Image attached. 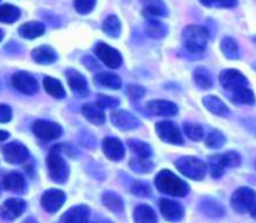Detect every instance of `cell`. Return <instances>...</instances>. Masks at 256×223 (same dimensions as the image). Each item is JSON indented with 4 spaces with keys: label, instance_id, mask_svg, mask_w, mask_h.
<instances>
[{
    "label": "cell",
    "instance_id": "6da1fadb",
    "mask_svg": "<svg viewBox=\"0 0 256 223\" xmlns=\"http://www.w3.org/2000/svg\"><path fill=\"white\" fill-rule=\"evenodd\" d=\"M154 184L158 188V190L160 194L170 195V196H176V198H183L189 194V184L186 182H183L182 178H178L174 172L171 171H160L156 176Z\"/></svg>",
    "mask_w": 256,
    "mask_h": 223
},
{
    "label": "cell",
    "instance_id": "7a4b0ae2",
    "mask_svg": "<svg viewBox=\"0 0 256 223\" xmlns=\"http://www.w3.org/2000/svg\"><path fill=\"white\" fill-rule=\"evenodd\" d=\"M208 39H210V33L202 26H188L183 30L184 48L190 54H202L207 48Z\"/></svg>",
    "mask_w": 256,
    "mask_h": 223
},
{
    "label": "cell",
    "instance_id": "3957f363",
    "mask_svg": "<svg viewBox=\"0 0 256 223\" xmlns=\"http://www.w3.org/2000/svg\"><path fill=\"white\" fill-rule=\"evenodd\" d=\"M46 166H48V172L50 177L57 182V183H64L69 177V168L66 160L63 159L62 153H60V146L54 147L51 150V153L46 158Z\"/></svg>",
    "mask_w": 256,
    "mask_h": 223
},
{
    "label": "cell",
    "instance_id": "277c9868",
    "mask_svg": "<svg viewBox=\"0 0 256 223\" xmlns=\"http://www.w3.org/2000/svg\"><path fill=\"white\" fill-rule=\"evenodd\" d=\"M176 166L178 168V171L192 178V180H202L207 174V165L196 159V158H190V156H186V158H180L176 160Z\"/></svg>",
    "mask_w": 256,
    "mask_h": 223
},
{
    "label": "cell",
    "instance_id": "5b68a950",
    "mask_svg": "<svg viewBox=\"0 0 256 223\" xmlns=\"http://www.w3.org/2000/svg\"><path fill=\"white\" fill-rule=\"evenodd\" d=\"M256 192L250 188H240L234 192L231 198V206L237 213H246L255 206Z\"/></svg>",
    "mask_w": 256,
    "mask_h": 223
},
{
    "label": "cell",
    "instance_id": "8992f818",
    "mask_svg": "<svg viewBox=\"0 0 256 223\" xmlns=\"http://www.w3.org/2000/svg\"><path fill=\"white\" fill-rule=\"evenodd\" d=\"M94 54L98 56V58H99L105 66H108V68H111V69H117V68H120L122 63H123L122 54H120L116 48L106 45L105 42L96 44V46H94Z\"/></svg>",
    "mask_w": 256,
    "mask_h": 223
},
{
    "label": "cell",
    "instance_id": "52a82bcc",
    "mask_svg": "<svg viewBox=\"0 0 256 223\" xmlns=\"http://www.w3.org/2000/svg\"><path fill=\"white\" fill-rule=\"evenodd\" d=\"M33 134L44 140V141H52L62 136L63 130L60 128V124L54 123V122H48V120H36L33 123Z\"/></svg>",
    "mask_w": 256,
    "mask_h": 223
},
{
    "label": "cell",
    "instance_id": "ba28073f",
    "mask_svg": "<svg viewBox=\"0 0 256 223\" xmlns=\"http://www.w3.org/2000/svg\"><path fill=\"white\" fill-rule=\"evenodd\" d=\"M156 132L159 138L168 144L182 146L183 144V135L178 129V126L172 122H160L156 124Z\"/></svg>",
    "mask_w": 256,
    "mask_h": 223
},
{
    "label": "cell",
    "instance_id": "9c48e42d",
    "mask_svg": "<svg viewBox=\"0 0 256 223\" xmlns=\"http://www.w3.org/2000/svg\"><path fill=\"white\" fill-rule=\"evenodd\" d=\"M220 80V84L224 86V88L226 90H231V92H236L238 88H243V87H248V78L236 70V69H226L220 74L219 76Z\"/></svg>",
    "mask_w": 256,
    "mask_h": 223
},
{
    "label": "cell",
    "instance_id": "30bf717a",
    "mask_svg": "<svg viewBox=\"0 0 256 223\" xmlns=\"http://www.w3.org/2000/svg\"><path fill=\"white\" fill-rule=\"evenodd\" d=\"M24 210H26V202L22 200L10 198L4 201L3 206L0 207V219L6 222H14L24 213Z\"/></svg>",
    "mask_w": 256,
    "mask_h": 223
},
{
    "label": "cell",
    "instance_id": "8fae6325",
    "mask_svg": "<svg viewBox=\"0 0 256 223\" xmlns=\"http://www.w3.org/2000/svg\"><path fill=\"white\" fill-rule=\"evenodd\" d=\"M64 201H66V195H64V192H62L58 189H50V190L44 192V195L40 198L42 207L48 213H56L57 210H60L62 206L64 204Z\"/></svg>",
    "mask_w": 256,
    "mask_h": 223
},
{
    "label": "cell",
    "instance_id": "7c38bea8",
    "mask_svg": "<svg viewBox=\"0 0 256 223\" xmlns=\"http://www.w3.org/2000/svg\"><path fill=\"white\" fill-rule=\"evenodd\" d=\"M10 81H12V86L24 94H34L38 92V81L27 72L14 74Z\"/></svg>",
    "mask_w": 256,
    "mask_h": 223
},
{
    "label": "cell",
    "instance_id": "4fadbf2b",
    "mask_svg": "<svg viewBox=\"0 0 256 223\" xmlns=\"http://www.w3.org/2000/svg\"><path fill=\"white\" fill-rule=\"evenodd\" d=\"M3 156L9 164H24L28 159V150L20 142H10L3 147Z\"/></svg>",
    "mask_w": 256,
    "mask_h": 223
},
{
    "label": "cell",
    "instance_id": "5bb4252c",
    "mask_svg": "<svg viewBox=\"0 0 256 223\" xmlns=\"http://www.w3.org/2000/svg\"><path fill=\"white\" fill-rule=\"evenodd\" d=\"M111 123L122 130H132L140 128V120L128 111H114L111 114Z\"/></svg>",
    "mask_w": 256,
    "mask_h": 223
},
{
    "label": "cell",
    "instance_id": "9a60e30c",
    "mask_svg": "<svg viewBox=\"0 0 256 223\" xmlns=\"http://www.w3.org/2000/svg\"><path fill=\"white\" fill-rule=\"evenodd\" d=\"M159 208H160L162 216L170 222H178V220H182V218L184 214V208L178 202L171 201V200H160Z\"/></svg>",
    "mask_w": 256,
    "mask_h": 223
},
{
    "label": "cell",
    "instance_id": "2e32d148",
    "mask_svg": "<svg viewBox=\"0 0 256 223\" xmlns=\"http://www.w3.org/2000/svg\"><path fill=\"white\" fill-rule=\"evenodd\" d=\"M102 150H104L105 156L111 160H122L124 158V153H126L123 142L117 138H112V136H108L104 140Z\"/></svg>",
    "mask_w": 256,
    "mask_h": 223
},
{
    "label": "cell",
    "instance_id": "e0dca14e",
    "mask_svg": "<svg viewBox=\"0 0 256 223\" xmlns=\"http://www.w3.org/2000/svg\"><path fill=\"white\" fill-rule=\"evenodd\" d=\"M147 110L159 117H172L178 112L177 105L170 100H150L147 102Z\"/></svg>",
    "mask_w": 256,
    "mask_h": 223
},
{
    "label": "cell",
    "instance_id": "ac0fdd59",
    "mask_svg": "<svg viewBox=\"0 0 256 223\" xmlns=\"http://www.w3.org/2000/svg\"><path fill=\"white\" fill-rule=\"evenodd\" d=\"M66 76H68V82H69V87L72 88V92L81 98H86L88 94V84H87V80L78 72V70H74V69H69L66 72Z\"/></svg>",
    "mask_w": 256,
    "mask_h": 223
},
{
    "label": "cell",
    "instance_id": "d6986e66",
    "mask_svg": "<svg viewBox=\"0 0 256 223\" xmlns=\"http://www.w3.org/2000/svg\"><path fill=\"white\" fill-rule=\"evenodd\" d=\"M90 218V208L87 206H76L69 208L60 219V223H86Z\"/></svg>",
    "mask_w": 256,
    "mask_h": 223
},
{
    "label": "cell",
    "instance_id": "ffe728a7",
    "mask_svg": "<svg viewBox=\"0 0 256 223\" xmlns=\"http://www.w3.org/2000/svg\"><path fill=\"white\" fill-rule=\"evenodd\" d=\"M3 186L9 192L14 194H22L26 190V180L20 172H9L3 177Z\"/></svg>",
    "mask_w": 256,
    "mask_h": 223
},
{
    "label": "cell",
    "instance_id": "44dd1931",
    "mask_svg": "<svg viewBox=\"0 0 256 223\" xmlns=\"http://www.w3.org/2000/svg\"><path fill=\"white\" fill-rule=\"evenodd\" d=\"M144 4L142 14L147 18H160L168 14L166 6L162 0H141Z\"/></svg>",
    "mask_w": 256,
    "mask_h": 223
},
{
    "label": "cell",
    "instance_id": "7402d4cb",
    "mask_svg": "<svg viewBox=\"0 0 256 223\" xmlns=\"http://www.w3.org/2000/svg\"><path fill=\"white\" fill-rule=\"evenodd\" d=\"M32 57L39 64H51L57 60V54L51 46H38L32 51Z\"/></svg>",
    "mask_w": 256,
    "mask_h": 223
},
{
    "label": "cell",
    "instance_id": "603a6c76",
    "mask_svg": "<svg viewBox=\"0 0 256 223\" xmlns=\"http://www.w3.org/2000/svg\"><path fill=\"white\" fill-rule=\"evenodd\" d=\"M82 116L93 124H104L105 123V114L100 105L98 104H87L82 106Z\"/></svg>",
    "mask_w": 256,
    "mask_h": 223
},
{
    "label": "cell",
    "instance_id": "cb8c5ba5",
    "mask_svg": "<svg viewBox=\"0 0 256 223\" xmlns=\"http://www.w3.org/2000/svg\"><path fill=\"white\" fill-rule=\"evenodd\" d=\"M210 162L218 164L224 168H237L242 164V158L237 152H228V153L210 158Z\"/></svg>",
    "mask_w": 256,
    "mask_h": 223
},
{
    "label": "cell",
    "instance_id": "d4e9b609",
    "mask_svg": "<svg viewBox=\"0 0 256 223\" xmlns=\"http://www.w3.org/2000/svg\"><path fill=\"white\" fill-rule=\"evenodd\" d=\"M20 34L26 39H36L45 33V26L39 21H28L20 27Z\"/></svg>",
    "mask_w": 256,
    "mask_h": 223
},
{
    "label": "cell",
    "instance_id": "484cf974",
    "mask_svg": "<svg viewBox=\"0 0 256 223\" xmlns=\"http://www.w3.org/2000/svg\"><path fill=\"white\" fill-rule=\"evenodd\" d=\"M134 222L135 223H158L154 210L150 206L141 204L134 210Z\"/></svg>",
    "mask_w": 256,
    "mask_h": 223
},
{
    "label": "cell",
    "instance_id": "4316f807",
    "mask_svg": "<svg viewBox=\"0 0 256 223\" xmlns=\"http://www.w3.org/2000/svg\"><path fill=\"white\" fill-rule=\"evenodd\" d=\"M146 33L150 38H153V39H160V38H164L168 33V27L162 21H159L156 18H147Z\"/></svg>",
    "mask_w": 256,
    "mask_h": 223
},
{
    "label": "cell",
    "instance_id": "83f0119b",
    "mask_svg": "<svg viewBox=\"0 0 256 223\" xmlns=\"http://www.w3.org/2000/svg\"><path fill=\"white\" fill-rule=\"evenodd\" d=\"M202 102H204V106L216 116H228L230 114V108L216 96H206L202 99Z\"/></svg>",
    "mask_w": 256,
    "mask_h": 223
},
{
    "label": "cell",
    "instance_id": "f1b7e54d",
    "mask_svg": "<svg viewBox=\"0 0 256 223\" xmlns=\"http://www.w3.org/2000/svg\"><path fill=\"white\" fill-rule=\"evenodd\" d=\"M200 208L204 214H207L210 218L224 216V207L218 201H214L213 198H202L200 202Z\"/></svg>",
    "mask_w": 256,
    "mask_h": 223
},
{
    "label": "cell",
    "instance_id": "f546056e",
    "mask_svg": "<svg viewBox=\"0 0 256 223\" xmlns=\"http://www.w3.org/2000/svg\"><path fill=\"white\" fill-rule=\"evenodd\" d=\"M94 81L99 84V86H104L106 88H112V90H117L122 87V80L120 76H117L116 74H111V72H100L96 75Z\"/></svg>",
    "mask_w": 256,
    "mask_h": 223
},
{
    "label": "cell",
    "instance_id": "4dcf8cb0",
    "mask_svg": "<svg viewBox=\"0 0 256 223\" xmlns=\"http://www.w3.org/2000/svg\"><path fill=\"white\" fill-rule=\"evenodd\" d=\"M44 88L48 94H51L52 98H57V99H62L66 96V92L62 86V82L56 78H51V76H45L44 78Z\"/></svg>",
    "mask_w": 256,
    "mask_h": 223
},
{
    "label": "cell",
    "instance_id": "1f68e13d",
    "mask_svg": "<svg viewBox=\"0 0 256 223\" xmlns=\"http://www.w3.org/2000/svg\"><path fill=\"white\" fill-rule=\"evenodd\" d=\"M102 202L108 210H111L114 213H122L123 207H124L123 200L118 195H116L114 192H105L102 196Z\"/></svg>",
    "mask_w": 256,
    "mask_h": 223
},
{
    "label": "cell",
    "instance_id": "d6a6232c",
    "mask_svg": "<svg viewBox=\"0 0 256 223\" xmlns=\"http://www.w3.org/2000/svg\"><path fill=\"white\" fill-rule=\"evenodd\" d=\"M128 146L130 148V152L134 154H136V158H142V159H150L152 156V147L147 144V142H142V141H138V140H129L128 141Z\"/></svg>",
    "mask_w": 256,
    "mask_h": 223
},
{
    "label": "cell",
    "instance_id": "836d02e7",
    "mask_svg": "<svg viewBox=\"0 0 256 223\" xmlns=\"http://www.w3.org/2000/svg\"><path fill=\"white\" fill-rule=\"evenodd\" d=\"M102 28H104V32H105L108 36L117 38V36H120L122 22H120V20H118L116 15H110V16L105 18V21H104V24H102Z\"/></svg>",
    "mask_w": 256,
    "mask_h": 223
},
{
    "label": "cell",
    "instance_id": "e575fe53",
    "mask_svg": "<svg viewBox=\"0 0 256 223\" xmlns=\"http://www.w3.org/2000/svg\"><path fill=\"white\" fill-rule=\"evenodd\" d=\"M231 99L236 102V104H244V105H254L255 104V94L250 88L248 87H243V88H238L232 93Z\"/></svg>",
    "mask_w": 256,
    "mask_h": 223
},
{
    "label": "cell",
    "instance_id": "d590c367",
    "mask_svg": "<svg viewBox=\"0 0 256 223\" xmlns=\"http://www.w3.org/2000/svg\"><path fill=\"white\" fill-rule=\"evenodd\" d=\"M21 12L14 4H0V21L2 22H15L20 18Z\"/></svg>",
    "mask_w": 256,
    "mask_h": 223
},
{
    "label": "cell",
    "instance_id": "8d00e7d4",
    "mask_svg": "<svg viewBox=\"0 0 256 223\" xmlns=\"http://www.w3.org/2000/svg\"><path fill=\"white\" fill-rule=\"evenodd\" d=\"M194 80L196 82L198 87L201 88H212L213 87V78L210 75V72L204 68H198L194 74Z\"/></svg>",
    "mask_w": 256,
    "mask_h": 223
},
{
    "label": "cell",
    "instance_id": "74e56055",
    "mask_svg": "<svg viewBox=\"0 0 256 223\" xmlns=\"http://www.w3.org/2000/svg\"><path fill=\"white\" fill-rule=\"evenodd\" d=\"M222 52L228 57V58H238L240 50H238V44L236 42V39L232 38H224L222 44H220Z\"/></svg>",
    "mask_w": 256,
    "mask_h": 223
},
{
    "label": "cell",
    "instance_id": "f35d334b",
    "mask_svg": "<svg viewBox=\"0 0 256 223\" xmlns=\"http://www.w3.org/2000/svg\"><path fill=\"white\" fill-rule=\"evenodd\" d=\"M130 168H132L135 172L146 174V172H150V171L153 170V162L148 160V159L136 158V159H132V160H130Z\"/></svg>",
    "mask_w": 256,
    "mask_h": 223
},
{
    "label": "cell",
    "instance_id": "ab89813d",
    "mask_svg": "<svg viewBox=\"0 0 256 223\" xmlns=\"http://www.w3.org/2000/svg\"><path fill=\"white\" fill-rule=\"evenodd\" d=\"M184 129V134L192 140V141H200L204 138V130L200 124H195V123H186L183 126Z\"/></svg>",
    "mask_w": 256,
    "mask_h": 223
},
{
    "label": "cell",
    "instance_id": "60d3db41",
    "mask_svg": "<svg viewBox=\"0 0 256 223\" xmlns=\"http://www.w3.org/2000/svg\"><path fill=\"white\" fill-rule=\"evenodd\" d=\"M225 141H226V140H225V136H224L222 132L213 130V132L208 134V136H207V140H206V146L210 147V148H220V147L225 144Z\"/></svg>",
    "mask_w": 256,
    "mask_h": 223
},
{
    "label": "cell",
    "instance_id": "b9f144b4",
    "mask_svg": "<svg viewBox=\"0 0 256 223\" xmlns=\"http://www.w3.org/2000/svg\"><path fill=\"white\" fill-rule=\"evenodd\" d=\"M96 4V0H74V6L76 9L78 14L81 15H87L93 10Z\"/></svg>",
    "mask_w": 256,
    "mask_h": 223
},
{
    "label": "cell",
    "instance_id": "7bdbcfd3",
    "mask_svg": "<svg viewBox=\"0 0 256 223\" xmlns=\"http://www.w3.org/2000/svg\"><path fill=\"white\" fill-rule=\"evenodd\" d=\"M206 6H219V8H232L237 4V0H200Z\"/></svg>",
    "mask_w": 256,
    "mask_h": 223
},
{
    "label": "cell",
    "instance_id": "ee69618b",
    "mask_svg": "<svg viewBox=\"0 0 256 223\" xmlns=\"http://www.w3.org/2000/svg\"><path fill=\"white\" fill-rule=\"evenodd\" d=\"M132 194H135L136 196H148L150 195V188L146 183L135 182L132 184Z\"/></svg>",
    "mask_w": 256,
    "mask_h": 223
},
{
    "label": "cell",
    "instance_id": "f6af8a7d",
    "mask_svg": "<svg viewBox=\"0 0 256 223\" xmlns=\"http://www.w3.org/2000/svg\"><path fill=\"white\" fill-rule=\"evenodd\" d=\"M98 105H100V106H104V108H117V106H118V99L100 94V96L98 98Z\"/></svg>",
    "mask_w": 256,
    "mask_h": 223
},
{
    "label": "cell",
    "instance_id": "bcb514c9",
    "mask_svg": "<svg viewBox=\"0 0 256 223\" xmlns=\"http://www.w3.org/2000/svg\"><path fill=\"white\" fill-rule=\"evenodd\" d=\"M146 94V88L144 87H141V86H129L128 87V96L130 98V99H135V100H138V99H141L142 96Z\"/></svg>",
    "mask_w": 256,
    "mask_h": 223
},
{
    "label": "cell",
    "instance_id": "7dc6e473",
    "mask_svg": "<svg viewBox=\"0 0 256 223\" xmlns=\"http://www.w3.org/2000/svg\"><path fill=\"white\" fill-rule=\"evenodd\" d=\"M12 118V110L9 105L2 104L0 105V123H8Z\"/></svg>",
    "mask_w": 256,
    "mask_h": 223
},
{
    "label": "cell",
    "instance_id": "c3c4849f",
    "mask_svg": "<svg viewBox=\"0 0 256 223\" xmlns=\"http://www.w3.org/2000/svg\"><path fill=\"white\" fill-rule=\"evenodd\" d=\"M208 170H210V172H212V176L214 177V178H219V177H222L224 176V166H220V165H218V164H213V162H210V166H208Z\"/></svg>",
    "mask_w": 256,
    "mask_h": 223
},
{
    "label": "cell",
    "instance_id": "681fc988",
    "mask_svg": "<svg viewBox=\"0 0 256 223\" xmlns=\"http://www.w3.org/2000/svg\"><path fill=\"white\" fill-rule=\"evenodd\" d=\"M84 63H86V64H88V66H90V69H96V68H98V66H96V63H94V62H92V58H90V57H86V58H84Z\"/></svg>",
    "mask_w": 256,
    "mask_h": 223
},
{
    "label": "cell",
    "instance_id": "f907efd6",
    "mask_svg": "<svg viewBox=\"0 0 256 223\" xmlns=\"http://www.w3.org/2000/svg\"><path fill=\"white\" fill-rule=\"evenodd\" d=\"M8 138H9V132L0 130V141H4V140H8Z\"/></svg>",
    "mask_w": 256,
    "mask_h": 223
},
{
    "label": "cell",
    "instance_id": "816d5d0a",
    "mask_svg": "<svg viewBox=\"0 0 256 223\" xmlns=\"http://www.w3.org/2000/svg\"><path fill=\"white\" fill-rule=\"evenodd\" d=\"M252 218H254V219H256V202H255V206L252 207Z\"/></svg>",
    "mask_w": 256,
    "mask_h": 223
},
{
    "label": "cell",
    "instance_id": "f5cc1de1",
    "mask_svg": "<svg viewBox=\"0 0 256 223\" xmlns=\"http://www.w3.org/2000/svg\"><path fill=\"white\" fill-rule=\"evenodd\" d=\"M22 223H38V222H36L34 219H32V218H28V219H26V220H24V222H22Z\"/></svg>",
    "mask_w": 256,
    "mask_h": 223
},
{
    "label": "cell",
    "instance_id": "db71d44e",
    "mask_svg": "<svg viewBox=\"0 0 256 223\" xmlns=\"http://www.w3.org/2000/svg\"><path fill=\"white\" fill-rule=\"evenodd\" d=\"M2 39H3V32L0 30V42H2Z\"/></svg>",
    "mask_w": 256,
    "mask_h": 223
},
{
    "label": "cell",
    "instance_id": "11a10c76",
    "mask_svg": "<svg viewBox=\"0 0 256 223\" xmlns=\"http://www.w3.org/2000/svg\"><path fill=\"white\" fill-rule=\"evenodd\" d=\"M254 40H255V42H256V36H255V38H254Z\"/></svg>",
    "mask_w": 256,
    "mask_h": 223
}]
</instances>
